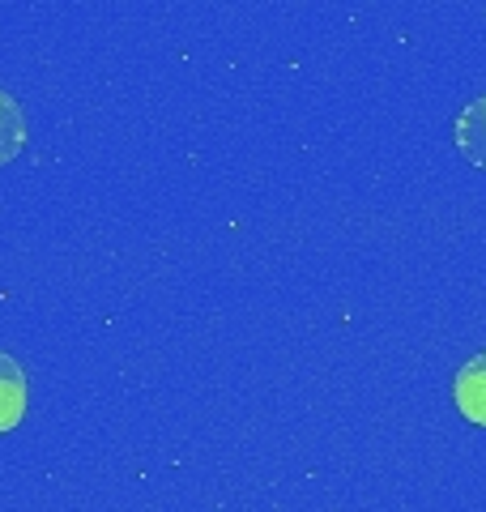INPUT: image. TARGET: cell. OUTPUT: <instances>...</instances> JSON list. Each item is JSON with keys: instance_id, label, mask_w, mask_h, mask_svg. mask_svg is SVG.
Instances as JSON below:
<instances>
[{"instance_id": "cell-1", "label": "cell", "mask_w": 486, "mask_h": 512, "mask_svg": "<svg viewBox=\"0 0 486 512\" xmlns=\"http://www.w3.org/2000/svg\"><path fill=\"white\" fill-rule=\"evenodd\" d=\"M452 397H457V410L469 423L486 427V350L474 355L457 372V380H452Z\"/></svg>"}, {"instance_id": "cell-2", "label": "cell", "mask_w": 486, "mask_h": 512, "mask_svg": "<svg viewBox=\"0 0 486 512\" xmlns=\"http://www.w3.org/2000/svg\"><path fill=\"white\" fill-rule=\"evenodd\" d=\"M457 150L465 154V163L486 171V94L457 111Z\"/></svg>"}, {"instance_id": "cell-3", "label": "cell", "mask_w": 486, "mask_h": 512, "mask_svg": "<svg viewBox=\"0 0 486 512\" xmlns=\"http://www.w3.org/2000/svg\"><path fill=\"white\" fill-rule=\"evenodd\" d=\"M26 414V372L22 363L0 350V431H13Z\"/></svg>"}, {"instance_id": "cell-4", "label": "cell", "mask_w": 486, "mask_h": 512, "mask_svg": "<svg viewBox=\"0 0 486 512\" xmlns=\"http://www.w3.org/2000/svg\"><path fill=\"white\" fill-rule=\"evenodd\" d=\"M26 146V111L9 90H0V167L13 163Z\"/></svg>"}]
</instances>
